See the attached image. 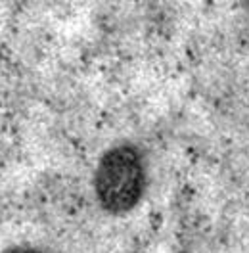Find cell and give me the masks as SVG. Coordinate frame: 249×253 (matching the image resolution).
<instances>
[{"label": "cell", "instance_id": "3", "mask_svg": "<svg viewBox=\"0 0 249 253\" xmlns=\"http://www.w3.org/2000/svg\"><path fill=\"white\" fill-rule=\"evenodd\" d=\"M248 12H249V6H248Z\"/></svg>", "mask_w": 249, "mask_h": 253}, {"label": "cell", "instance_id": "2", "mask_svg": "<svg viewBox=\"0 0 249 253\" xmlns=\"http://www.w3.org/2000/svg\"><path fill=\"white\" fill-rule=\"evenodd\" d=\"M4 253H52L44 250V248H39V246H14V248H10V250H6Z\"/></svg>", "mask_w": 249, "mask_h": 253}, {"label": "cell", "instance_id": "1", "mask_svg": "<svg viewBox=\"0 0 249 253\" xmlns=\"http://www.w3.org/2000/svg\"><path fill=\"white\" fill-rule=\"evenodd\" d=\"M94 196L109 215H124L140 206L148 188V171L142 150L132 142L108 148L94 169Z\"/></svg>", "mask_w": 249, "mask_h": 253}]
</instances>
